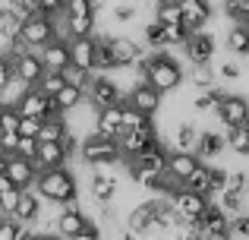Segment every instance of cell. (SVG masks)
<instances>
[{"mask_svg": "<svg viewBox=\"0 0 249 240\" xmlns=\"http://www.w3.org/2000/svg\"><path fill=\"white\" fill-rule=\"evenodd\" d=\"M32 190H35L41 199H48V203H63V199H70V196H79L76 177H73V171H70L67 165L48 167V171H38Z\"/></svg>", "mask_w": 249, "mask_h": 240, "instance_id": "cell-1", "label": "cell"}, {"mask_svg": "<svg viewBox=\"0 0 249 240\" xmlns=\"http://www.w3.org/2000/svg\"><path fill=\"white\" fill-rule=\"evenodd\" d=\"M79 158L91 167H98V165L107 167V165H117V161H120V146H117V139L101 136L91 127V133L82 136V142H79Z\"/></svg>", "mask_w": 249, "mask_h": 240, "instance_id": "cell-2", "label": "cell"}, {"mask_svg": "<svg viewBox=\"0 0 249 240\" xmlns=\"http://www.w3.org/2000/svg\"><path fill=\"white\" fill-rule=\"evenodd\" d=\"M145 82H148V86H155L161 95H164V92H174V89L183 82L180 60H174L167 51H155V54H152V67H148V73H145Z\"/></svg>", "mask_w": 249, "mask_h": 240, "instance_id": "cell-3", "label": "cell"}, {"mask_svg": "<svg viewBox=\"0 0 249 240\" xmlns=\"http://www.w3.org/2000/svg\"><path fill=\"white\" fill-rule=\"evenodd\" d=\"M155 139H158V129H155L152 117H145V120L139 123V127H133V129H123V133L117 136V146H120V158L133 161L136 155H139L142 148L148 146V142H155Z\"/></svg>", "mask_w": 249, "mask_h": 240, "instance_id": "cell-4", "label": "cell"}, {"mask_svg": "<svg viewBox=\"0 0 249 240\" xmlns=\"http://www.w3.org/2000/svg\"><path fill=\"white\" fill-rule=\"evenodd\" d=\"M19 35L32 44V48H44L51 38H57V16H44V13H32L29 19H22Z\"/></svg>", "mask_w": 249, "mask_h": 240, "instance_id": "cell-5", "label": "cell"}, {"mask_svg": "<svg viewBox=\"0 0 249 240\" xmlns=\"http://www.w3.org/2000/svg\"><path fill=\"white\" fill-rule=\"evenodd\" d=\"M85 98H89V105H95V108H107V105H123L126 95H123V89L117 86L114 79L91 73V82H89V89H85Z\"/></svg>", "mask_w": 249, "mask_h": 240, "instance_id": "cell-6", "label": "cell"}, {"mask_svg": "<svg viewBox=\"0 0 249 240\" xmlns=\"http://www.w3.org/2000/svg\"><path fill=\"white\" fill-rule=\"evenodd\" d=\"M126 105L136 108L139 114H145V117H155V114H158V108H161V92L155 86H148L145 79H139L126 92Z\"/></svg>", "mask_w": 249, "mask_h": 240, "instance_id": "cell-7", "label": "cell"}, {"mask_svg": "<svg viewBox=\"0 0 249 240\" xmlns=\"http://www.w3.org/2000/svg\"><path fill=\"white\" fill-rule=\"evenodd\" d=\"M180 48H183V54H186L189 63H212V57H214V38L208 35L205 29H196V32H189V35H186V41H183Z\"/></svg>", "mask_w": 249, "mask_h": 240, "instance_id": "cell-8", "label": "cell"}, {"mask_svg": "<svg viewBox=\"0 0 249 240\" xmlns=\"http://www.w3.org/2000/svg\"><path fill=\"white\" fill-rule=\"evenodd\" d=\"M170 203H174V209L180 212L186 222H196V218L205 212V205H208V199L212 196H202V193H193V190H186V186H180L177 193H170Z\"/></svg>", "mask_w": 249, "mask_h": 240, "instance_id": "cell-9", "label": "cell"}, {"mask_svg": "<svg viewBox=\"0 0 249 240\" xmlns=\"http://www.w3.org/2000/svg\"><path fill=\"white\" fill-rule=\"evenodd\" d=\"M167 158H170V148H167V142H161V139H155V142H148L145 148H142L139 155H136L129 165H139V167H145V171H167Z\"/></svg>", "mask_w": 249, "mask_h": 240, "instance_id": "cell-10", "label": "cell"}, {"mask_svg": "<svg viewBox=\"0 0 249 240\" xmlns=\"http://www.w3.org/2000/svg\"><path fill=\"white\" fill-rule=\"evenodd\" d=\"M3 174L19 186V190H29V186L35 184V177H38V167H35V161H32V158L10 155V158H6V171Z\"/></svg>", "mask_w": 249, "mask_h": 240, "instance_id": "cell-11", "label": "cell"}, {"mask_svg": "<svg viewBox=\"0 0 249 240\" xmlns=\"http://www.w3.org/2000/svg\"><path fill=\"white\" fill-rule=\"evenodd\" d=\"M13 73L25 82V86H38V79L44 76V60L38 51H29V54L13 57Z\"/></svg>", "mask_w": 249, "mask_h": 240, "instance_id": "cell-12", "label": "cell"}, {"mask_svg": "<svg viewBox=\"0 0 249 240\" xmlns=\"http://www.w3.org/2000/svg\"><path fill=\"white\" fill-rule=\"evenodd\" d=\"M107 48L117 67H133V60L145 51L136 38H126V35H107Z\"/></svg>", "mask_w": 249, "mask_h": 240, "instance_id": "cell-13", "label": "cell"}, {"mask_svg": "<svg viewBox=\"0 0 249 240\" xmlns=\"http://www.w3.org/2000/svg\"><path fill=\"white\" fill-rule=\"evenodd\" d=\"M180 13H183V25L189 32L205 29L212 22V0H180Z\"/></svg>", "mask_w": 249, "mask_h": 240, "instance_id": "cell-14", "label": "cell"}, {"mask_svg": "<svg viewBox=\"0 0 249 240\" xmlns=\"http://www.w3.org/2000/svg\"><path fill=\"white\" fill-rule=\"evenodd\" d=\"M218 117L224 120V127H237V123H246L249 120V101L243 95H231L227 92L218 105Z\"/></svg>", "mask_w": 249, "mask_h": 240, "instance_id": "cell-15", "label": "cell"}, {"mask_svg": "<svg viewBox=\"0 0 249 240\" xmlns=\"http://www.w3.org/2000/svg\"><path fill=\"white\" fill-rule=\"evenodd\" d=\"M95 129H98L101 136H110V139H117V136L123 133V105L98 108V114H95Z\"/></svg>", "mask_w": 249, "mask_h": 240, "instance_id": "cell-16", "label": "cell"}, {"mask_svg": "<svg viewBox=\"0 0 249 240\" xmlns=\"http://www.w3.org/2000/svg\"><path fill=\"white\" fill-rule=\"evenodd\" d=\"M67 41H70V63H76V67L95 73V35L67 38Z\"/></svg>", "mask_w": 249, "mask_h": 240, "instance_id": "cell-17", "label": "cell"}, {"mask_svg": "<svg viewBox=\"0 0 249 240\" xmlns=\"http://www.w3.org/2000/svg\"><path fill=\"white\" fill-rule=\"evenodd\" d=\"M38 215H41V196H38V193L29 186V190L19 193L16 205H13V212H10V218H16V222H32V224H35Z\"/></svg>", "mask_w": 249, "mask_h": 240, "instance_id": "cell-18", "label": "cell"}, {"mask_svg": "<svg viewBox=\"0 0 249 240\" xmlns=\"http://www.w3.org/2000/svg\"><path fill=\"white\" fill-rule=\"evenodd\" d=\"M44 60V70H63L70 63V41L67 38H51L44 48H38Z\"/></svg>", "mask_w": 249, "mask_h": 240, "instance_id": "cell-19", "label": "cell"}, {"mask_svg": "<svg viewBox=\"0 0 249 240\" xmlns=\"http://www.w3.org/2000/svg\"><path fill=\"white\" fill-rule=\"evenodd\" d=\"M67 152H63L60 142H51V139H38V152H35V167L38 171H48V167H60L67 165Z\"/></svg>", "mask_w": 249, "mask_h": 240, "instance_id": "cell-20", "label": "cell"}, {"mask_svg": "<svg viewBox=\"0 0 249 240\" xmlns=\"http://www.w3.org/2000/svg\"><path fill=\"white\" fill-rule=\"evenodd\" d=\"M199 165H202V158H199L196 152H186V148H174V152H170V158H167V174H174V177L183 184V177H186V174H193Z\"/></svg>", "mask_w": 249, "mask_h": 240, "instance_id": "cell-21", "label": "cell"}, {"mask_svg": "<svg viewBox=\"0 0 249 240\" xmlns=\"http://www.w3.org/2000/svg\"><path fill=\"white\" fill-rule=\"evenodd\" d=\"M85 222H89V218H85L82 209H70V212H60V215H57L54 231H57V237H63V240H76V234H79V228Z\"/></svg>", "mask_w": 249, "mask_h": 240, "instance_id": "cell-22", "label": "cell"}, {"mask_svg": "<svg viewBox=\"0 0 249 240\" xmlns=\"http://www.w3.org/2000/svg\"><path fill=\"white\" fill-rule=\"evenodd\" d=\"M114 193H117V177H114V174H107L101 165H98L95 174H91V199L104 205Z\"/></svg>", "mask_w": 249, "mask_h": 240, "instance_id": "cell-23", "label": "cell"}, {"mask_svg": "<svg viewBox=\"0 0 249 240\" xmlns=\"http://www.w3.org/2000/svg\"><path fill=\"white\" fill-rule=\"evenodd\" d=\"M183 186H186V190H193V193H202V196H212V193H214L212 165H205V161H202L193 174H186V177H183Z\"/></svg>", "mask_w": 249, "mask_h": 240, "instance_id": "cell-24", "label": "cell"}, {"mask_svg": "<svg viewBox=\"0 0 249 240\" xmlns=\"http://www.w3.org/2000/svg\"><path fill=\"white\" fill-rule=\"evenodd\" d=\"M193 152L199 155L202 161H212V158H218V155L224 152V136H218V133H199V139H196Z\"/></svg>", "mask_w": 249, "mask_h": 240, "instance_id": "cell-25", "label": "cell"}, {"mask_svg": "<svg viewBox=\"0 0 249 240\" xmlns=\"http://www.w3.org/2000/svg\"><path fill=\"white\" fill-rule=\"evenodd\" d=\"M51 98L57 101V108H60L63 114H70L76 105H82V101H85V89H79V86H67V82H63V86L57 89Z\"/></svg>", "mask_w": 249, "mask_h": 240, "instance_id": "cell-26", "label": "cell"}, {"mask_svg": "<svg viewBox=\"0 0 249 240\" xmlns=\"http://www.w3.org/2000/svg\"><path fill=\"white\" fill-rule=\"evenodd\" d=\"M224 146L231 148V152H237V155H249V120L237 123V127H227Z\"/></svg>", "mask_w": 249, "mask_h": 240, "instance_id": "cell-27", "label": "cell"}, {"mask_svg": "<svg viewBox=\"0 0 249 240\" xmlns=\"http://www.w3.org/2000/svg\"><path fill=\"white\" fill-rule=\"evenodd\" d=\"M67 117L63 114H54V117H41V129H38V139H51V142H60L67 136Z\"/></svg>", "mask_w": 249, "mask_h": 240, "instance_id": "cell-28", "label": "cell"}, {"mask_svg": "<svg viewBox=\"0 0 249 240\" xmlns=\"http://www.w3.org/2000/svg\"><path fill=\"white\" fill-rule=\"evenodd\" d=\"M196 139H199V129H196L189 120H183V123H177L174 136H170V146H174V148H186V152H193Z\"/></svg>", "mask_w": 249, "mask_h": 240, "instance_id": "cell-29", "label": "cell"}, {"mask_svg": "<svg viewBox=\"0 0 249 240\" xmlns=\"http://www.w3.org/2000/svg\"><path fill=\"white\" fill-rule=\"evenodd\" d=\"M63 25H67V38L95 35V16H63Z\"/></svg>", "mask_w": 249, "mask_h": 240, "instance_id": "cell-30", "label": "cell"}, {"mask_svg": "<svg viewBox=\"0 0 249 240\" xmlns=\"http://www.w3.org/2000/svg\"><path fill=\"white\" fill-rule=\"evenodd\" d=\"M155 19H158L161 25H177V22H183L180 0H158V10H155Z\"/></svg>", "mask_w": 249, "mask_h": 240, "instance_id": "cell-31", "label": "cell"}, {"mask_svg": "<svg viewBox=\"0 0 249 240\" xmlns=\"http://www.w3.org/2000/svg\"><path fill=\"white\" fill-rule=\"evenodd\" d=\"M227 48L233 51V54H249V29L243 22H233V29L227 32Z\"/></svg>", "mask_w": 249, "mask_h": 240, "instance_id": "cell-32", "label": "cell"}, {"mask_svg": "<svg viewBox=\"0 0 249 240\" xmlns=\"http://www.w3.org/2000/svg\"><path fill=\"white\" fill-rule=\"evenodd\" d=\"M107 70H117V63L110 57L107 35H101V38H95V73H107Z\"/></svg>", "mask_w": 249, "mask_h": 240, "instance_id": "cell-33", "label": "cell"}, {"mask_svg": "<svg viewBox=\"0 0 249 240\" xmlns=\"http://www.w3.org/2000/svg\"><path fill=\"white\" fill-rule=\"evenodd\" d=\"M29 89H32V86H25L19 76H13V79L6 82L3 89H0V105H13V108H16V105H19V98H22Z\"/></svg>", "mask_w": 249, "mask_h": 240, "instance_id": "cell-34", "label": "cell"}, {"mask_svg": "<svg viewBox=\"0 0 249 240\" xmlns=\"http://www.w3.org/2000/svg\"><path fill=\"white\" fill-rule=\"evenodd\" d=\"M142 41L148 44V48H155V51H170L167 48V41H164V25L155 19V22H148L145 29H142Z\"/></svg>", "mask_w": 249, "mask_h": 240, "instance_id": "cell-35", "label": "cell"}, {"mask_svg": "<svg viewBox=\"0 0 249 240\" xmlns=\"http://www.w3.org/2000/svg\"><path fill=\"white\" fill-rule=\"evenodd\" d=\"M60 76H63L67 86H79V89H89V82H91V70H82V67H76V63H67V67L60 70Z\"/></svg>", "mask_w": 249, "mask_h": 240, "instance_id": "cell-36", "label": "cell"}, {"mask_svg": "<svg viewBox=\"0 0 249 240\" xmlns=\"http://www.w3.org/2000/svg\"><path fill=\"white\" fill-rule=\"evenodd\" d=\"M214 79H218V73H214L208 63H193V70H189V82H193L196 89H208V86H214Z\"/></svg>", "mask_w": 249, "mask_h": 240, "instance_id": "cell-37", "label": "cell"}, {"mask_svg": "<svg viewBox=\"0 0 249 240\" xmlns=\"http://www.w3.org/2000/svg\"><path fill=\"white\" fill-rule=\"evenodd\" d=\"M221 190H231V193H246L249 190V174L243 167H237V171H227L224 174V186Z\"/></svg>", "mask_w": 249, "mask_h": 240, "instance_id": "cell-38", "label": "cell"}, {"mask_svg": "<svg viewBox=\"0 0 249 240\" xmlns=\"http://www.w3.org/2000/svg\"><path fill=\"white\" fill-rule=\"evenodd\" d=\"M227 237H237V240L249 237V215H246V212L231 215V222H227Z\"/></svg>", "mask_w": 249, "mask_h": 240, "instance_id": "cell-39", "label": "cell"}, {"mask_svg": "<svg viewBox=\"0 0 249 240\" xmlns=\"http://www.w3.org/2000/svg\"><path fill=\"white\" fill-rule=\"evenodd\" d=\"M19 29H22V19H16L10 10H3V16H0V38L10 41L13 35H19Z\"/></svg>", "mask_w": 249, "mask_h": 240, "instance_id": "cell-40", "label": "cell"}, {"mask_svg": "<svg viewBox=\"0 0 249 240\" xmlns=\"http://www.w3.org/2000/svg\"><path fill=\"white\" fill-rule=\"evenodd\" d=\"M35 152H38V136H19L16 139V152L13 155H22V158L35 161Z\"/></svg>", "mask_w": 249, "mask_h": 240, "instance_id": "cell-41", "label": "cell"}, {"mask_svg": "<svg viewBox=\"0 0 249 240\" xmlns=\"http://www.w3.org/2000/svg\"><path fill=\"white\" fill-rule=\"evenodd\" d=\"M63 16H95V10H91L89 0H67Z\"/></svg>", "mask_w": 249, "mask_h": 240, "instance_id": "cell-42", "label": "cell"}, {"mask_svg": "<svg viewBox=\"0 0 249 240\" xmlns=\"http://www.w3.org/2000/svg\"><path fill=\"white\" fill-rule=\"evenodd\" d=\"M63 6L67 0H35V13H44V16H63Z\"/></svg>", "mask_w": 249, "mask_h": 240, "instance_id": "cell-43", "label": "cell"}, {"mask_svg": "<svg viewBox=\"0 0 249 240\" xmlns=\"http://www.w3.org/2000/svg\"><path fill=\"white\" fill-rule=\"evenodd\" d=\"M224 13L233 19V22H240V19L249 13V0H224Z\"/></svg>", "mask_w": 249, "mask_h": 240, "instance_id": "cell-44", "label": "cell"}, {"mask_svg": "<svg viewBox=\"0 0 249 240\" xmlns=\"http://www.w3.org/2000/svg\"><path fill=\"white\" fill-rule=\"evenodd\" d=\"M19 127V111L13 105H0V129H16Z\"/></svg>", "mask_w": 249, "mask_h": 240, "instance_id": "cell-45", "label": "cell"}, {"mask_svg": "<svg viewBox=\"0 0 249 240\" xmlns=\"http://www.w3.org/2000/svg\"><path fill=\"white\" fill-rule=\"evenodd\" d=\"M38 129H41V117H22L19 114V127H16L19 136H38Z\"/></svg>", "mask_w": 249, "mask_h": 240, "instance_id": "cell-46", "label": "cell"}, {"mask_svg": "<svg viewBox=\"0 0 249 240\" xmlns=\"http://www.w3.org/2000/svg\"><path fill=\"white\" fill-rule=\"evenodd\" d=\"M16 139H19L16 129H0V152L13 155V152H16Z\"/></svg>", "mask_w": 249, "mask_h": 240, "instance_id": "cell-47", "label": "cell"}, {"mask_svg": "<svg viewBox=\"0 0 249 240\" xmlns=\"http://www.w3.org/2000/svg\"><path fill=\"white\" fill-rule=\"evenodd\" d=\"M142 120H145V114H139L136 108H129L126 101H123V129H133V127H139Z\"/></svg>", "mask_w": 249, "mask_h": 240, "instance_id": "cell-48", "label": "cell"}, {"mask_svg": "<svg viewBox=\"0 0 249 240\" xmlns=\"http://www.w3.org/2000/svg\"><path fill=\"white\" fill-rule=\"evenodd\" d=\"M19 193H22V190H19V186H10V190H3V193H0V209H3L6 215H10V212H13V205H16Z\"/></svg>", "mask_w": 249, "mask_h": 240, "instance_id": "cell-49", "label": "cell"}, {"mask_svg": "<svg viewBox=\"0 0 249 240\" xmlns=\"http://www.w3.org/2000/svg\"><path fill=\"white\" fill-rule=\"evenodd\" d=\"M79 136H73V129H67V136L60 139V146H63V152H67V158H73V155H79Z\"/></svg>", "mask_w": 249, "mask_h": 240, "instance_id": "cell-50", "label": "cell"}, {"mask_svg": "<svg viewBox=\"0 0 249 240\" xmlns=\"http://www.w3.org/2000/svg\"><path fill=\"white\" fill-rule=\"evenodd\" d=\"M13 76H16V73H13V57L10 54H0V89H3Z\"/></svg>", "mask_w": 249, "mask_h": 240, "instance_id": "cell-51", "label": "cell"}, {"mask_svg": "<svg viewBox=\"0 0 249 240\" xmlns=\"http://www.w3.org/2000/svg\"><path fill=\"white\" fill-rule=\"evenodd\" d=\"M98 237H101V228H98V224L91 222V218L79 228V234H76V240H98Z\"/></svg>", "mask_w": 249, "mask_h": 240, "instance_id": "cell-52", "label": "cell"}, {"mask_svg": "<svg viewBox=\"0 0 249 240\" xmlns=\"http://www.w3.org/2000/svg\"><path fill=\"white\" fill-rule=\"evenodd\" d=\"M114 19H117V22H129V19H136V6L133 3H117L114 6Z\"/></svg>", "mask_w": 249, "mask_h": 240, "instance_id": "cell-53", "label": "cell"}, {"mask_svg": "<svg viewBox=\"0 0 249 240\" xmlns=\"http://www.w3.org/2000/svg\"><path fill=\"white\" fill-rule=\"evenodd\" d=\"M0 240H16V218H0Z\"/></svg>", "mask_w": 249, "mask_h": 240, "instance_id": "cell-54", "label": "cell"}, {"mask_svg": "<svg viewBox=\"0 0 249 240\" xmlns=\"http://www.w3.org/2000/svg\"><path fill=\"white\" fill-rule=\"evenodd\" d=\"M218 76H224L227 82H233V79H240V76H243V70H240L237 63H221V67H218Z\"/></svg>", "mask_w": 249, "mask_h": 240, "instance_id": "cell-55", "label": "cell"}, {"mask_svg": "<svg viewBox=\"0 0 249 240\" xmlns=\"http://www.w3.org/2000/svg\"><path fill=\"white\" fill-rule=\"evenodd\" d=\"M6 158H10V155H3V152H0V174L6 171Z\"/></svg>", "mask_w": 249, "mask_h": 240, "instance_id": "cell-56", "label": "cell"}, {"mask_svg": "<svg viewBox=\"0 0 249 240\" xmlns=\"http://www.w3.org/2000/svg\"><path fill=\"white\" fill-rule=\"evenodd\" d=\"M240 22H243V25H246V29H249V13H246V16H243V19H240Z\"/></svg>", "mask_w": 249, "mask_h": 240, "instance_id": "cell-57", "label": "cell"}]
</instances>
